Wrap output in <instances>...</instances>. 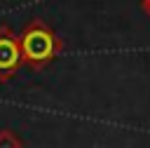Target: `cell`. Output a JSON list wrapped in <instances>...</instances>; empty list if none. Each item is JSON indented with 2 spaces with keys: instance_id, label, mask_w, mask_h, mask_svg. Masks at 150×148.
I'll return each mask as SVG.
<instances>
[{
  "instance_id": "cell-2",
  "label": "cell",
  "mask_w": 150,
  "mask_h": 148,
  "mask_svg": "<svg viewBox=\"0 0 150 148\" xmlns=\"http://www.w3.org/2000/svg\"><path fill=\"white\" fill-rule=\"evenodd\" d=\"M21 66L23 61L19 49V35L9 26H0V82L12 80Z\"/></svg>"
},
{
  "instance_id": "cell-4",
  "label": "cell",
  "mask_w": 150,
  "mask_h": 148,
  "mask_svg": "<svg viewBox=\"0 0 150 148\" xmlns=\"http://www.w3.org/2000/svg\"><path fill=\"white\" fill-rule=\"evenodd\" d=\"M141 9H143V12L150 16V0H141Z\"/></svg>"
},
{
  "instance_id": "cell-1",
  "label": "cell",
  "mask_w": 150,
  "mask_h": 148,
  "mask_svg": "<svg viewBox=\"0 0 150 148\" xmlns=\"http://www.w3.org/2000/svg\"><path fill=\"white\" fill-rule=\"evenodd\" d=\"M19 49L21 61L33 70H40L63 52V40L42 19H30L19 33Z\"/></svg>"
},
{
  "instance_id": "cell-3",
  "label": "cell",
  "mask_w": 150,
  "mask_h": 148,
  "mask_svg": "<svg viewBox=\"0 0 150 148\" xmlns=\"http://www.w3.org/2000/svg\"><path fill=\"white\" fill-rule=\"evenodd\" d=\"M0 148H23V143L12 129H0Z\"/></svg>"
}]
</instances>
